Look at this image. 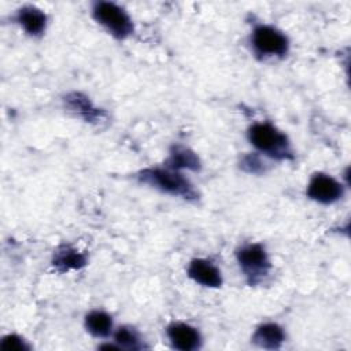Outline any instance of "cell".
I'll use <instances>...</instances> for the list:
<instances>
[{
    "label": "cell",
    "instance_id": "4",
    "mask_svg": "<svg viewBox=\"0 0 351 351\" xmlns=\"http://www.w3.org/2000/svg\"><path fill=\"white\" fill-rule=\"evenodd\" d=\"M236 258L250 285L259 284L269 274V270L271 267L266 250L258 243L245 244L239 248L236 252Z\"/></svg>",
    "mask_w": 351,
    "mask_h": 351
},
{
    "label": "cell",
    "instance_id": "11",
    "mask_svg": "<svg viewBox=\"0 0 351 351\" xmlns=\"http://www.w3.org/2000/svg\"><path fill=\"white\" fill-rule=\"evenodd\" d=\"M284 340H285V333L282 328L273 322L259 325L252 335V341L258 347H262L266 350L280 348Z\"/></svg>",
    "mask_w": 351,
    "mask_h": 351
},
{
    "label": "cell",
    "instance_id": "15",
    "mask_svg": "<svg viewBox=\"0 0 351 351\" xmlns=\"http://www.w3.org/2000/svg\"><path fill=\"white\" fill-rule=\"evenodd\" d=\"M115 343L121 347V348H128V350H140L143 348V343L138 337V335L128 326H121L118 328V330L115 332Z\"/></svg>",
    "mask_w": 351,
    "mask_h": 351
},
{
    "label": "cell",
    "instance_id": "14",
    "mask_svg": "<svg viewBox=\"0 0 351 351\" xmlns=\"http://www.w3.org/2000/svg\"><path fill=\"white\" fill-rule=\"evenodd\" d=\"M85 328L96 337H107L112 329V319L107 313L93 310L85 317Z\"/></svg>",
    "mask_w": 351,
    "mask_h": 351
},
{
    "label": "cell",
    "instance_id": "3",
    "mask_svg": "<svg viewBox=\"0 0 351 351\" xmlns=\"http://www.w3.org/2000/svg\"><path fill=\"white\" fill-rule=\"evenodd\" d=\"M92 15L115 38L123 40L133 33L132 18L112 1H96L92 7Z\"/></svg>",
    "mask_w": 351,
    "mask_h": 351
},
{
    "label": "cell",
    "instance_id": "8",
    "mask_svg": "<svg viewBox=\"0 0 351 351\" xmlns=\"http://www.w3.org/2000/svg\"><path fill=\"white\" fill-rule=\"evenodd\" d=\"M188 276L197 284L208 288L222 285L221 270L207 259H193L188 266Z\"/></svg>",
    "mask_w": 351,
    "mask_h": 351
},
{
    "label": "cell",
    "instance_id": "13",
    "mask_svg": "<svg viewBox=\"0 0 351 351\" xmlns=\"http://www.w3.org/2000/svg\"><path fill=\"white\" fill-rule=\"evenodd\" d=\"M86 258L84 254L77 251L73 247L69 245H62L59 247L52 258V265L56 270L64 273L69 270H77L85 266Z\"/></svg>",
    "mask_w": 351,
    "mask_h": 351
},
{
    "label": "cell",
    "instance_id": "1",
    "mask_svg": "<svg viewBox=\"0 0 351 351\" xmlns=\"http://www.w3.org/2000/svg\"><path fill=\"white\" fill-rule=\"evenodd\" d=\"M138 181L147 184L160 192L180 196L186 200H193L197 197V193L193 185L177 170H171L169 167H149L144 169L138 173Z\"/></svg>",
    "mask_w": 351,
    "mask_h": 351
},
{
    "label": "cell",
    "instance_id": "12",
    "mask_svg": "<svg viewBox=\"0 0 351 351\" xmlns=\"http://www.w3.org/2000/svg\"><path fill=\"white\" fill-rule=\"evenodd\" d=\"M166 163L169 169L177 170V171L181 169L197 171L200 169L199 156L191 148L181 144H176L171 147L170 155Z\"/></svg>",
    "mask_w": 351,
    "mask_h": 351
},
{
    "label": "cell",
    "instance_id": "6",
    "mask_svg": "<svg viewBox=\"0 0 351 351\" xmlns=\"http://www.w3.org/2000/svg\"><path fill=\"white\" fill-rule=\"evenodd\" d=\"M307 196L321 204H332L343 196V185L332 176L317 173L307 185Z\"/></svg>",
    "mask_w": 351,
    "mask_h": 351
},
{
    "label": "cell",
    "instance_id": "17",
    "mask_svg": "<svg viewBox=\"0 0 351 351\" xmlns=\"http://www.w3.org/2000/svg\"><path fill=\"white\" fill-rule=\"evenodd\" d=\"M0 348L4 351H10V350H15V351H22V350H29V346L23 341V339H21L16 335H8L5 337H3Z\"/></svg>",
    "mask_w": 351,
    "mask_h": 351
},
{
    "label": "cell",
    "instance_id": "10",
    "mask_svg": "<svg viewBox=\"0 0 351 351\" xmlns=\"http://www.w3.org/2000/svg\"><path fill=\"white\" fill-rule=\"evenodd\" d=\"M16 21L30 36H40L47 26V15L34 5H25L16 14Z\"/></svg>",
    "mask_w": 351,
    "mask_h": 351
},
{
    "label": "cell",
    "instance_id": "5",
    "mask_svg": "<svg viewBox=\"0 0 351 351\" xmlns=\"http://www.w3.org/2000/svg\"><path fill=\"white\" fill-rule=\"evenodd\" d=\"M255 53L261 56H282L288 52V38L278 29L269 25H258L251 36Z\"/></svg>",
    "mask_w": 351,
    "mask_h": 351
},
{
    "label": "cell",
    "instance_id": "7",
    "mask_svg": "<svg viewBox=\"0 0 351 351\" xmlns=\"http://www.w3.org/2000/svg\"><path fill=\"white\" fill-rule=\"evenodd\" d=\"M167 337L171 346L181 351H191L200 347V333L196 328L184 324V322H173L167 326Z\"/></svg>",
    "mask_w": 351,
    "mask_h": 351
},
{
    "label": "cell",
    "instance_id": "16",
    "mask_svg": "<svg viewBox=\"0 0 351 351\" xmlns=\"http://www.w3.org/2000/svg\"><path fill=\"white\" fill-rule=\"evenodd\" d=\"M240 167L247 171V173H254V174H258V173H262L265 171L266 166H265V162L261 159V156H258L256 154H248L245 156H243L241 162H240Z\"/></svg>",
    "mask_w": 351,
    "mask_h": 351
},
{
    "label": "cell",
    "instance_id": "9",
    "mask_svg": "<svg viewBox=\"0 0 351 351\" xmlns=\"http://www.w3.org/2000/svg\"><path fill=\"white\" fill-rule=\"evenodd\" d=\"M63 101H64V107L70 112L75 114L77 117L82 118L86 122H97L106 117L103 110L95 107L93 103L89 100V97H86L80 92H71L66 95Z\"/></svg>",
    "mask_w": 351,
    "mask_h": 351
},
{
    "label": "cell",
    "instance_id": "2",
    "mask_svg": "<svg viewBox=\"0 0 351 351\" xmlns=\"http://www.w3.org/2000/svg\"><path fill=\"white\" fill-rule=\"evenodd\" d=\"M248 138L259 152L267 156L280 160L293 158L288 137L271 123H254L248 130Z\"/></svg>",
    "mask_w": 351,
    "mask_h": 351
}]
</instances>
